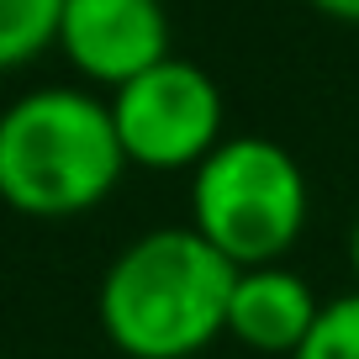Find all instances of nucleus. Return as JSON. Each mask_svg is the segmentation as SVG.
I'll list each match as a JSON object with an SVG mask.
<instances>
[{
  "label": "nucleus",
  "mask_w": 359,
  "mask_h": 359,
  "mask_svg": "<svg viewBox=\"0 0 359 359\" xmlns=\"http://www.w3.org/2000/svg\"><path fill=\"white\" fill-rule=\"evenodd\" d=\"M238 269L185 227H154L116 248L95 285V317L122 359H196L227 338Z\"/></svg>",
  "instance_id": "nucleus-1"
},
{
  "label": "nucleus",
  "mask_w": 359,
  "mask_h": 359,
  "mask_svg": "<svg viewBox=\"0 0 359 359\" xmlns=\"http://www.w3.org/2000/svg\"><path fill=\"white\" fill-rule=\"evenodd\" d=\"M127 175L111 106L85 85H37L0 111V206L27 222H74Z\"/></svg>",
  "instance_id": "nucleus-2"
},
{
  "label": "nucleus",
  "mask_w": 359,
  "mask_h": 359,
  "mask_svg": "<svg viewBox=\"0 0 359 359\" xmlns=\"http://www.w3.org/2000/svg\"><path fill=\"white\" fill-rule=\"evenodd\" d=\"M312 217V180L275 137L227 133L191 175V227L233 269L285 264Z\"/></svg>",
  "instance_id": "nucleus-3"
},
{
  "label": "nucleus",
  "mask_w": 359,
  "mask_h": 359,
  "mask_svg": "<svg viewBox=\"0 0 359 359\" xmlns=\"http://www.w3.org/2000/svg\"><path fill=\"white\" fill-rule=\"evenodd\" d=\"M127 169L148 175H196L206 154L227 137V101L222 85L201 64L169 53L148 74L127 79L106 95Z\"/></svg>",
  "instance_id": "nucleus-4"
},
{
  "label": "nucleus",
  "mask_w": 359,
  "mask_h": 359,
  "mask_svg": "<svg viewBox=\"0 0 359 359\" xmlns=\"http://www.w3.org/2000/svg\"><path fill=\"white\" fill-rule=\"evenodd\" d=\"M58 53L85 85L111 95L169 58L164 0H64Z\"/></svg>",
  "instance_id": "nucleus-5"
},
{
  "label": "nucleus",
  "mask_w": 359,
  "mask_h": 359,
  "mask_svg": "<svg viewBox=\"0 0 359 359\" xmlns=\"http://www.w3.org/2000/svg\"><path fill=\"white\" fill-rule=\"evenodd\" d=\"M323 296L312 291L302 269L285 264H254L233 275V296H227V338L248 354L264 359H291L306 344Z\"/></svg>",
  "instance_id": "nucleus-6"
},
{
  "label": "nucleus",
  "mask_w": 359,
  "mask_h": 359,
  "mask_svg": "<svg viewBox=\"0 0 359 359\" xmlns=\"http://www.w3.org/2000/svg\"><path fill=\"white\" fill-rule=\"evenodd\" d=\"M58 16L64 0H0V74H16L58 48Z\"/></svg>",
  "instance_id": "nucleus-7"
},
{
  "label": "nucleus",
  "mask_w": 359,
  "mask_h": 359,
  "mask_svg": "<svg viewBox=\"0 0 359 359\" xmlns=\"http://www.w3.org/2000/svg\"><path fill=\"white\" fill-rule=\"evenodd\" d=\"M291 359H359V291L327 296L306 344Z\"/></svg>",
  "instance_id": "nucleus-8"
},
{
  "label": "nucleus",
  "mask_w": 359,
  "mask_h": 359,
  "mask_svg": "<svg viewBox=\"0 0 359 359\" xmlns=\"http://www.w3.org/2000/svg\"><path fill=\"white\" fill-rule=\"evenodd\" d=\"M312 11H323L327 22H344V27H359V0H306Z\"/></svg>",
  "instance_id": "nucleus-9"
},
{
  "label": "nucleus",
  "mask_w": 359,
  "mask_h": 359,
  "mask_svg": "<svg viewBox=\"0 0 359 359\" xmlns=\"http://www.w3.org/2000/svg\"><path fill=\"white\" fill-rule=\"evenodd\" d=\"M348 269H354V291H359V217L348 227Z\"/></svg>",
  "instance_id": "nucleus-10"
}]
</instances>
